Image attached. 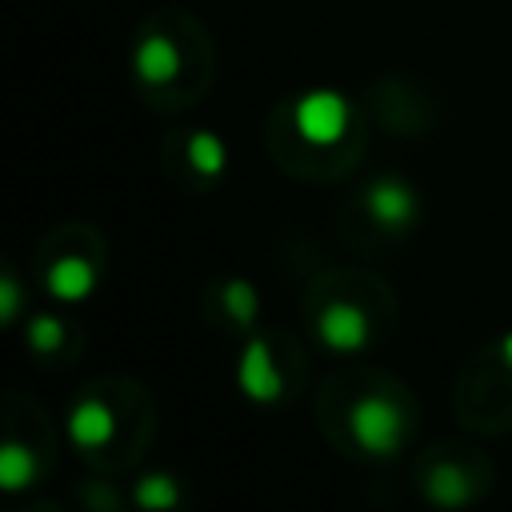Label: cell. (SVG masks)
<instances>
[{
  "label": "cell",
  "mask_w": 512,
  "mask_h": 512,
  "mask_svg": "<svg viewBox=\"0 0 512 512\" xmlns=\"http://www.w3.org/2000/svg\"><path fill=\"white\" fill-rule=\"evenodd\" d=\"M348 432H352V440H356L360 452H368V456H396L400 444H404V436H408V420H404V412H400L396 400L368 392V396H360L352 404Z\"/></svg>",
  "instance_id": "1"
},
{
  "label": "cell",
  "mask_w": 512,
  "mask_h": 512,
  "mask_svg": "<svg viewBox=\"0 0 512 512\" xmlns=\"http://www.w3.org/2000/svg\"><path fill=\"white\" fill-rule=\"evenodd\" d=\"M292 124H296L300 140L328 148V144L344 140V132H348V100L332 88H312L292 104Z\"/></svg>",
  "instance_id": "2"
},
{
  "label": "cell",
  "mask_w": 512,
  "mask_h": 512,
  "mask_svg": "<svg viewBox=\"0 0 512 512\" xmlns=\"http://www.w3.org/2000/svg\"><path fill=\"white\" fill-rule=\"evenodd\" d=\"M364 208H368V216H372L380 228L400 232V228H408V224L416 220L420 200H416V192H412L400 176H380V180L368 184V192H364Z\"/></svg>",
  "instance_id": "3"
},
{
  "label": "cell",
  "mask_w": 512,
  "mask_h": 512,
  "mask_svg": "<svg viewBox=\"0 0 512 512\" xmlns=\"http://www.w3.org/2000/svg\"><path fill=\"white\" fill-rule=\"evenodd\" d=\"M316 336L324 348L348 356V352H360L368 344V316L360 304L352 300H332L320 308V320H316Z\"/></svg>",
  "instance_id": "4"
},
{
  "label": "cell",
  "mask_w": 512,
  "mask_h": 512,
  "mask_svg": "<svg viewBox=\"0 0 512 512\" xmlns=\"http://www.w3.org/2000/svg\"><path fill=\"white\" fill-rule=\"evenodd\" d=\"M236 384L256 404H276L284 396V380H280V372L272 364V352H268V344L260 336H252L244 344V356H240V368H236Z\"/></svg>",
  "instance_id": "5"
},
{
  "label": "cell",
  "mask_w": 512,
  "mask_h": 512,
  "mask_svg": "<svg viewBox=\"0 0 512 512\" xmlns=\"http://www.w3.org/2000/svg\"><path fill=\"white\" fill-rule=\"evenodd\" d=\"M68 436L80 448H104L116 436V416L100 396H84L68 412Z\"/></svg>",
  "instance_id": "6"
},
{
  "label": "cell",
  "mask_w": 512,
  "mask_h": 512,
  "mask_svg": "<svg viewBox=\"0 0 512 512\" xmlns=\"http://www.w3.org/2000/svg\"><path fill=\"white\" fill-rule=\"evenodd\" d=\"M132 68H136V76H140L144 84H168V80L180 72V48H176L168 36L152 32V36H144V40L136 44Z\"/></svg>",
  "instance_id": "7"
},
{
  "label": "cell",
  "mask_w": 512,
  "mask_h": 512,
  "mask_svg": "<svg viewBox=\"0 0 512 512\" xmlns=\"http://www.w3.org/2000/svg\"><path fill=\"white\" fill-rule=\"evenodd\" d=\"M44 284H48V292H52L56 300L80 304V300H88L92 288H96V268H92L88 260H80V256H60V260L48 268Z\"/></svg>",
  "instance_id": "8"
},
{
  "label": "cell",
  "mask_w": 512,
  "mask_h": 512,
  "mask_svg": "<svg viewBox=\"0 0 512 512\" xmlns=\"http://www.w3.org/2000/svg\"><path fill=\"white\" fill-rule=\"evenodd\" d=\"M424 496H428L436 508L452 512V508H464V504L472 500V480H468L456 464H436V468L428 472V480H424Z\"/></svg>",
  "instance_id": "9"
},
{
  "label": "cell",
  "mask_w": 512,
  "mask_h": 512,
  "mask_svg": "<svg viewBox=\"0 0 512 512\" xmlns=\"http://www.w3.org/2000/svg\"><path fill=\"white\" fill-rule=\"evenodd\" d=\"M32 476H36L32 452H28L24 444L8 440V444L0 448V488H4V492H20V488L32 484Z\"/></svg>",
  "instance_id": "10"
},
{
  "label": "cell",
  "mask_w": 512,
  "mask_h": 512,
  "mask_svg": "<svg viewBox=\"0 0 512 512\" xmlns=\"http://www.w3.org/2000/svg\"><path fill=\"white\" fill-rule=\"evenodd\" d=\"M188 160H192V168H196L200 176H220L224 164H228V148H224V140H220L216 132H192V140H188Z\"/></svg>",
  "instance_id": "11"
},
{
  "label": "cell",
  "mask_w": 512,
  "mask_h": 512,
  "mask_svg": "<svg viewBox=\"0 0 512 512\" xmlns=\"http://www.w3.org/2000/svg\"><path fill=\"white\" fill-rule=\"evenodd\" d=\"M176 500H180V488L168 472H148L136 484V504L144 512H168V508H176Z\"/></svg>",
  "instance_id": "12"
},
{
  "label": "cell",
  "mask_w": 512,
  "mask_h": 512,
  "mask_svg": "<svg viewBox=\"0 0 512 512\" xmlns=\"http://www.w3.org/2000/svg\"><path fill=\"white\" fill-rule=\"evenodd\" d=\"M224 308L232 312V320L236 324H252L256 320V308H260V300H256V288L248 284V280H228L224 284Z\"/></svg>",
  "instance_id": "13"
},
{
  "label": "cell",
  "mask_w": 512,
  "mask_h": 512,
  "mask_svg": "<svg viewBox=\"0 0 512 512\" xmlns=\"http://www.w3.org/2000/svg\"><path fill=\"white\" fill-rule=\"evenodd\" d=\"M28 344H32V352H56L64 344V324L56 316L28 320Z\"/></svg>",
  "instance_id": "14"
},
{
  "label": "cell",
  "mask_w": 512,
  "mask_h": 512,
  "mask_svg": "<svg viewBox=\"0 0 512 512\" xmlns=\"http://www.w3.org/2000/svg\"><path fill=\"white\" fill-rule=\"evenodd\" d=\"M16 308H20V288H16L12 276H4V280H0V320L12 324V320H16Z\"/></svg>",
  "instance_id": "15"
},
{
  "label": "cell",
  "mask_w": 512,
  "mask_h": 512,
  "mask_svg": "<svg viewBox=\"0 0 512 512\" xmlns=\"http://www.w3.org/2000/svg\"><path fill=\"white\" fill-rule=\"evenodd\" d=\"M500 356H504V364L512 368V332H504V336H500Z\"/></svg>",
  "instance_id": "16"
}]
</instances>
